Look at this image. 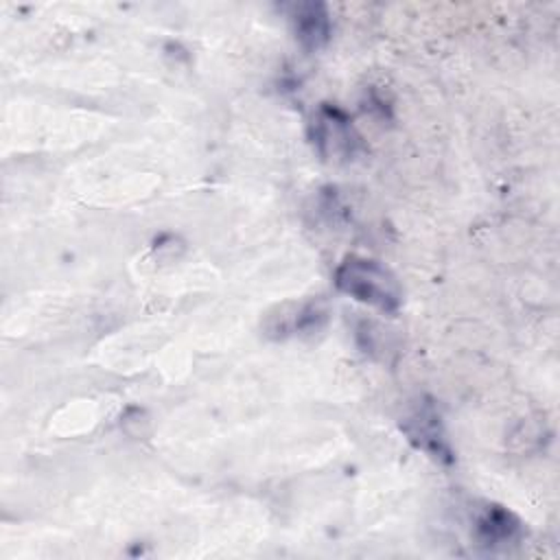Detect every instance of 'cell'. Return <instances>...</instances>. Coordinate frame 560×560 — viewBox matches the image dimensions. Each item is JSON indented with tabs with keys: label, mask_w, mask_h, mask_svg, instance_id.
<instances>
[{
	"label": "cell",
	"mask_w": 560,
	"mask_h": 560,
	"mask_svg": "<svg viewBox=\"0 0 560 560\" xmlns=\"http://www.w3.org/2000/svg\"><path fill=\"white\" fill-rule=\"evenodd\" d=\"M400 431L407 440L440 464H453L455 455L442 424V416L431 398H422L400 422Z\"/></svg>",
	"instance_id": "obj_3"
},
{
	"label": "cell",
	"mask_w": 560,
	"mask_h": 560,
	"mask_svg": "<svg viewBox=\"0 0 560 560\" xmlns=\"http://www.w3.org/2000/svg\"><path fill=\"white\" fill-rule=\"evenodd\" d=\"M291 311L282 315H271L267 322V332L273 337H287V335H311L317 332L328 322V306L322 300H308L302 304L289 306Z\"/></svg>",
	"instance_id": "obj_6"
},
{
	"label": "cell",
	"mask_w": 560,
	"mask_h": 560,
	"mask_svg": "<svg viewBox=\"0 0 560 560\" xmlns=\"http://www.w3.org/2000/svg\"><path fill=\"white\" fill-rule=\"evenodd\" d=\"M472 536H475V542L481 547H488V549L505 547L510 542H516L523 536V523L508 508L490 503L477 514L472 525Z\"/></svg>",
	"instance_id": "obj_5"
},
{
	"label": "cell",
	"mask_w": 560,
	"mask_h": 560,
	"mask_svg": "<svg viewBox=\"0 0 560 560\" xmlns=\"http://www.w3.org/2000/svg\"><path fill=\"white\" fill-rule=\"evenodd\" d=\"M332 282L339 293L383 313H396L402 304V287L396 273L374 258L346 256L337 265Z\"/></svg>",
	"instance_id": "obj_1"
},
{
	"label": "cell",
	"mask_w": 560,
	"mask_h": 560,
	"mask_svg": "<svg viewBox=\"0 0 560 560\" xmlns=\"http://www.w3.org/2000/svg\"><path fill=\"white\" fill-rule=\"evenodd\" d=\"M308 140L317 155L326 162H352L363 151V138L352 118L337 105L322 103L308 122Z\"/></svg>",
	"instance_id": "obj_2"
},
{
	"label": "cell",
	"mask_w": 560,
	"mask_h": 560,
	"mask_svg": "<svg viewBox=\"0 0 560 560\" xmlns=\"http://www.w3.org/2000/svg\"><path fill=\"white\" fill-rule=\"evenodd\" d=\"M291 24L295 42L306 52L322 50L332 35L330 11L324 2H298L291 9Z\"/></svg>",
	"instance_id": "obj_4"
}]
</instances>
